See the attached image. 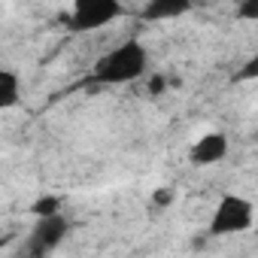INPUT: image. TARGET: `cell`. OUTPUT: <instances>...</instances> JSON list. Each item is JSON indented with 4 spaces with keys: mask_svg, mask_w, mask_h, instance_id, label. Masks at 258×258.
I'll list each match as a JSON object with an SVG mask.
<instances>
[{
    "mask_svg": "<svg viewBox=\"0 0 258 258\" xmlns=\"http://www.w3.org/2000/svg\"><path fill=\"white\" fill-rule=\"evenodd\" d=\"M70 231H73V225H70V219H67L64 213L37 216V222H34V228H31V234H28L25 252H28V255H49V252H55V249L67 240Z\"/></svg>",
    "mask_w": 258,
    "mask_h": 258,
    "instance_id": "277c9868",
    "label": "cell"
},
{
    "mask_svg": "<svg viewBox=\"0 0 258 258\" xmlns=\"http://www.w3.org/2000/svg\"><path fill=\"white\" fill-rule=\"evenodd\" d=\"M252 225H255V204L243 195H225L213 210L207 234L210 237H234V234L249 231Z\"/></svg>",
    "mask_w": 258,
    "mask_h": 258,
    "instance_id": "7a4b0ae2",
    "label": "cell"
},
{
    "mask_svg": "<svg viewBox=\"0 0 258 258\" xmlns=\"http://www.w3.org/2000/svg\"><path fill=\"white\" fill-rule=\"evenodd\" d=\"M22 94H25V82H22L19 70L0 64V112L16 109L22 103Z\"/></svg>",
    "mask_w": 258,
    "mask_h": 258,
    "instance_id": "8992f818",
    "label": "cell"
},
{
    "mask_svg": "<svg viewBox=\"0 0 258 258\" xmlns=\"http://www.w3.org/2000/svg\"><path fill=\"white\" fill-rule=\"evenodd\" d=\"M149 73V49L140 40H124L103 52L91 67L94 85H131Z\"/></svg>",
    "mask_w": 258,
    "mask_h": 258,
    "instance_id": "6da1fadb",
    "label": "cell"
},
{
    "mask_svg": "<svg viewBox=\"0 0 258 258\" xmlns=\"http://www.w3.org/2000/svg\"><path fill=\"white\" fill-rule=\"evenodd\" d=\"M195 7V0H149L143 19L146 22H167V19H179Z\"/></svg>",
    "mask_w": 258,
    "mask_h": 258,
    "instance_id": "52a82bcc",
    "label": "cell"
},
{
    "mask_svg": "<svg viewBox=\"0 0 258 258\" xmlns=\"http://www.w3.org/2000/svg\"><path fill=\"white\" fill-rule=\"evenodd\" d=\"M167 88V76H155L152 79V88H149V94H161Z\"/></svg>",
    "mask_w": 258,
    "mask_h": 258,
    "instance_id": "8fae6325",
    "label": "cell"
},
{
    "mask_svg": "<svg viewBox=\"0 0 258 258\" xmlns=\"http://www.w3.org/2000/svg\"><path fill=\"white\" fill-rule=\"evenodd\" d=\"M124 16V0H73L67 25L76 34L103 31Z\"/></svg>",
    "mask_w": 258,
    "mask_h": 258,
    "instance_id": "3957f363",
    "label": "cell"
},
{
    "mask_svg": "<svg viewBox=\"0 0 258 258\" xmlns=\"http://www.w3.org/2000/svg\"><path fill=\"white\" fill-rule=\"evenodd\" d=\"M237 16L246 19V22L258 19V0H240V4H237Z\"/></svg>",
    "mask_w": 258,
    "mask_h": 258,
    "instance_id": "9c48e42d",
    "label": "cell"
},
{
    "mask_svg": "<svg viewBox=\"0 0 258 258\" xmlns=\"http://www.w3.org/2000/svg\"><path fill=\"white\" fill-rule=\"evenodd\" d=\"M170 198H173L170 191H155V204H161V207H167V204H170Z\"/></svg>",
    "mask_w": 258,
    "mask_h": 258,
    "instance_id": "7c38bea8",
    "label": "cell"
},
{
    "mask_svg": "<svg viewBox=\"0 0 258 258\" xmlns=\"http://www.w3.org/2000/svg\"><path fill=\"white\" fill-rule=\"evenodd\" d=\"M255 76H258V58H249V61H246V67H243L234 79H255Z\"/></svg>",
    "mask_w": 258,
    "mask_h": 258,
    "instance_id": "30bf717a",
    "label": "cell"
},
{
    "mask_svg": "<svg viewBox=\"0 0 258 258\" xmlns=\"http://www.w3.org/2000/svg\"><path fill=\"white\" fill-rule=\"evenodd\" d=\"M228 155V137L222 131H207L195 140V146L188 149V158L195 167H213L219 161H225Z\"/></svg>",
    "mask_w": 258,
    "mask_h": 258,
    "instance_id": "5b68a950",
    "label": "cell"
},
{
    "mask_svg": "<svg viewBox=\"0 0 258 258\" xmlns=\"http://www.w3.org/2000/svg\"><path fill=\"white\" fill-rule=\"evenodd\" d=\"M61 210H64V201L58 195H43L40 201L31 204V213L34 216H49V213H61Z\"/></svg>",
    "mask_w": 258,
    "mask_h": 258,
    "instance_id": "ba28073f",
    "label": "cell"
}]
</instances>
